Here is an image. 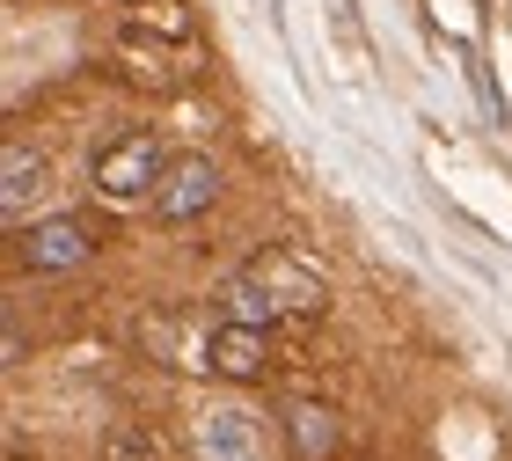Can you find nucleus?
I'll use <instances>...</instances> for the list:
<instances>
[{"label": "nucleus", "mask_w": 512, "mask_h": 461, "mask_svg": "<svg viewBox=\"0 0 512 461\" xmlns=\"http://www.w3.org/2000/svg\"><path fill=\"white\" fill-rule=\"evenodd\" d=\"M213 198H220V169L205 154H183L169 161V176H161V191H154V213L183 227V220H198V213H213Z\"/></svg>", "instance_id": "nucleus-5"}, {"label": "nucleus", "mask_w": 512, "mask_h": 461, "mask_svg": "<svg viewBox=\"0 0 512 461\" xmlns=\"http://www.w3.org/2000/svg\"><path fill=\"white\" fill-rule=\"evenodd\" d=\"M205 366H213L220 381H264L271 366V330L264 322H235L227 315L213 337H205Z\"/></svg>", "instance_id": "nucleus-6"}, {"label": "nucleus", "mask_w": 512, "mask_h": 461, "mask_svg": "<svg viewBox=\"0 0 512 461\" xmlns=\"http://www.w3.org/2000/svg\"><path fill=\"white\" fill-rule=\"evenodd\" d=\"M169 176V154H161L154 132H118L103 154H96V198L103 205H147Z\"/></svg>", "instance_id": "nucleus-2"}, {"label": "nucleus", "mask_w": 512, "mask_h": 461, "mask_svg": "<svg viewBox=\"0 0 512 461\" xmlns=\"http://www.w3.org/2000/svg\"><path fill=\"white\" fill-rule=\"evenodd\" d=\"M103 461H161V447L139 425H118V432H110V447H103Z\"/></svg>", "instance_id": "nucleus-9"}, {"label": "nucleus", "mask_w": 512, "mask_h": 461, "mask_svg": "<svg viewBox=\"0 0 512 461\" xmlns=\"http://www.w3.org/2000/svg\"><path fill=\"white\" fill-rule=\"evenodd\" d=\"M52 191V161H44L37 147H22V140H8L0 147V213H8V227H22V213Z\"/></svg>", "instance_id": "nucleus-7"}, {"label": "nucleus", "mask_w": 512, "mask_h": 461, "mask_svg": "<svg viewBox=\"0 0 512 461\" xmlns=\"http://www.w3.org/2000/svg\"><path fill=\"white\" fill-rule=\"evenodd\" d=\"M220 301H227L235 322H264L271 330L278 315H322L330 308V286H322V271H308L293 249H264L256 264H242L235 279L220 286Z\"/></svg>", "instance_id": "nucleus-1"}, {"label": "nucleus", "mask_w": 512, "mask_h": 461, "mask_svg": "<svg viewBox=\"0 0 512 461\" xmlns=\"http://www.w3.org/2000/svg\"><path fill=\"white\" fill-rule=\"evenodd\" d=\"M198 461H271L264 418L249 403H205L198 410Z\"/></svg>", "instance_id": "nucleus-3"}, {"label": "nucleus", "mask_w": 512, "mask_h": 461, "mask_svg": "<svg viewBox=\"0 0 512 461\" xmlns=\"http://www.w3.org/2000/svg\"><path fill=\"white\" fill-rule=\"evenodd\" d=\"M15 257L30 271H81L88 257H96V227L74 220V213L37 220V227H22V235H15Z\"/></svg>", "instance_id": "nucleus-4"}, {"label": "nucleus", "mask_w": 512, "mask_h": 461, "mask_svg": "<svg viewBox=\"0 0 512 461\" xmlns=\"http://www.w3.org/2000/svg\"><path fill=\"white\" fill-rule=\"evenodd\" d=\"M286 432H293V461H330L344 447L337 410H322V403H293L286 410Z\"/></svg>", "instance_id": "nucleus-8"}]
</instances>
